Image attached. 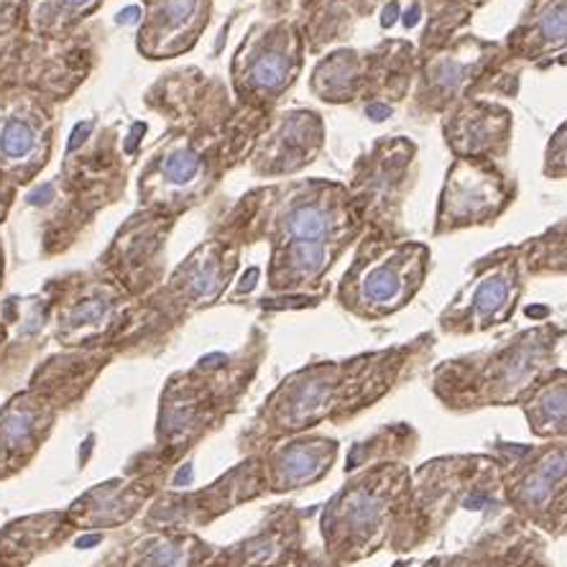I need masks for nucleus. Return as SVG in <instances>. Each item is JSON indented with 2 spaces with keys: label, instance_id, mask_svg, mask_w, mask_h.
Listing matches in <instances>:
<instances>
[{
  "label": "nucleus",
  "instance_id": "nucleus-14",
  "mask_svg": "<svg viewBox=\"0 0 567 567\" xmlns=\"http://www.w3.org/2000/svg\"><path fill=\"white\" fill-rule=\"evenodd\" d=\"M307 39L295 16L254 23L230 60V93L238 105L274 113L305 66Z\"/></svg>",
  "mask_w": 567,
  "mask_h": 567
},
{
  "label": "nucleus",
  "instance_id": "nucleus-38",
  "mask_svg": "<svg viewBox=\"0 0 567 567\" xmlns=\"http://www.w3.org/2000/svg\"><path fill=\"white\" fill-rule=\"evenodd\" d=\"M542 172H545V177L549 179L567 177V121L553 133V138H549Z\"/></svg>",
  "mask_w": 567,
  "mask_h": 567
},
{
  "label": "nucleus",
  "instance_id": "nucleus-26",
  "mask_svg": "<svg viewBox=\"0 0 567 567\" xmlns=\"http://www.w3.org/2000/svg\"><path fill=\"white\" fill-rule=\"evenodd\" d=\"M440 128L453 158H486L506 164L514 118L506 105L486 97H468L440 115Z\"/></svg>",
  "mask_w": 567,
  "mask_h": 567
},
{
  "label": "nucleus",
  "instance_id": "nucleus-42",
  "mask_svg": "<svg viewBox=\"0 0 567 567\" xmlns=\"http://www.w3.org/2000/svg\"><path fill=\"white\" fill-rule=\"evenodd\" d=\"M486 3H488V0H465V8H468L471 13H475V11H478V8H483Z\"/></svg>",
  "mask_w": 567,
  "mask_h": 567
},
{
  "label": "nucleus",
  "instance_id": "nucleus-40",
  "mask_svg": "<svg viewBox=\"0 0 567 567\" xmlns=\"http://www.w3.org/2000/svg\"><path fill=\"white\" fill-rule=\"evenodd\" d=\"M16 197H19V189L8 187L6 182H0V225L6 223L8 213H11V207L16 203Z\"/></svg>",
  "mask_w": 567,
  "mask_h": 567
},
{
  "label": "nucleus",
  "instance_id": "nucleus-37",
  "mask_svg": "<svg viewBox=\"0 0 567 567\" xmlns=\"http://www.w3.org/2000/svg\"><path fill=\"white\" fill-rule=\"evenodd\" d=\"M422 6L424 29L420 39V54L445 47L473 19V13L465 8V0H422Z\"/></svg>",
  "mask_w": 567,
  "mask_h": 567
},
{
  "label": "nucleus",
  "instance_id": "nucleus-25",
  "mask_svg": "<svg viewBox=\"0 0 567 567\" xmlns=\"http://www.w3.org/2000/svg\"><path fill=\"white\" fill-rule=\"evenodd\" d=\"M324 146V121L310 107L274 111L258 133L246 164L256 177L281 179L317 162Z\"/></svg>",
  "mask_w": 567,
  "mask_h": 567
},
{
  "label": "nucleus",
  "instance_id": "nucleus-35",
  "mask_svg": "<svg viewBox=\"0 0 567 567\" xmlns=\"http://www.w3.org/2000/svg\"><path fill=\"white\" fill-rule=\"evenodd\" d=\"M532 435L555 440L567 435V371H549L519 402Z\"/></svg>",
  "mask_w": 567,
  "mask_h": 567
},
{
  "label": "nucleus",
  "instance_id": "nucleus-5",
  "mask_svg": "<svg viewBox=\"0 0 567 567\" xmlns=\"http://www.w3.org/2000/svg\"><path fill=\"white\" fill-rule=\"evenodd\" d=\"M266 340L254 336L238 353H210L164 383L152 453L169 468L238 410L264 361Z\"/></svg>",
  "mask_w": 567,
  "mask_h": 567
},
{
  "label": "nucleus",
  "instance_id": "nucleus-20",
  "mask_svg": "<svg viewBox=\"0 0 567 567\" xmlns=\"http://www.w3.org/2000/svg\"><path fill=\"white\" fill-rule=\"evenodd\" d=\"M488 453L498 461L508 512L529 527H539L567 491V445H519L496 440Z\"/></svg>",
  "mask_w": 567,
  "mask_h": 567
},
{
  "label": "nucleus",
  "instance_id": "nucleus-34",
  "mask_svg": "<svg viewBox=\"0 0 567 567\" xmlns=\"http://www.w3.org/2000/svg\"><path fill=\"white\" fill-rule=\"evenodd\" d=\"M74 532L64 512L33 514L0 529V567H27L39 555L64 545Z\"/></svg>",
  "mask_w": 567,
  "mask_h": 567
},
{
  "label": "nucleus",
  "instance_id": "nucleus-1",
  "mask_svg": "<svg viewBox=\"0 0 567 567\" xmlns=\"http://www.w3.org/2000/svg\"><path fill=\"white\" fill-rule=\"evenodd\" d=\"M166 128L138 174V207L177 218L244 164L271 113L236 103L225 82L199 66L166 72L146 93Z\"/></svg>",
  "mask_w": 567,
  "mask_h": 567
},
{
  "label": "nucleus",
  "instance_id": "nucleus-24",
  "mask_svg": "<svg viewBox=\"0 0 567 567\" xmlns=\"http://www.w3.org/2000/svg\"><path fill=\"white\" fill-rule=\"evenodd\" d=\"M174 468L156 461L152 450L131 465L123 478L100 483L80 496L70 508L66 519L74 529H113L128 524L133 516L154 502L164 491V483Z\"/></svg>",
  "mask_w": 567,
  "mask_h": 567
},
{
  "label": "nucleus",
  "instance_id": "nucleus-13",
  "mask_svg": "<svg viewBox=\"0 0 567 567\" xmlns=\"http://www.w3.org/2000/svg\"><path fill=\"white\" fill-rule=\"evenodd\" d=\"M49 322L66 350L113 348L126 332L138 299L126 295L103 269L74 271L49 284Z\"/></svg>",
  "mask_w": 567,
  "mask_h": 567
},
{
  "label": "nucleus",
  "instance_id": "nucleus-33",
  "mask_svg": "<svg viewBox=\"0 0 567 567\" xmlns=\"http://www.w3.org/2000/svg\"><path fill=\"white\" fill-rule=\"evenodd\" d=\"M218 547L197 532L152 529L121 549L118 560L107 567H207Z\"/></svg>",
  "mask_w": 567,
  "mask_h": 567
},
{
  "label": "nucleus",
  "instance_id": "nucleus-28",
  "mask_svg": "<svg viewBox=\"0 0 567 567\" xmlns=\"http://www.w3.org/2000/svg\"><path fill=\"white\" fill-rule=\"evenodd\" d=\"M256 455L261 457L266 496H281L310 488L328 478L338 463L340 442L336 437L317 435V432H305V435L281 440Z\"/></svg>",
  "mask_w": 567,
  "mask_h": 567
},
{
  "label": "nucleus",
  "instance_id": "nucleus-4",
  "mask_svg": "<svg viewBox=\"0 0 567 567\" xmlns=\"http://www.w3.org/2000/svg\"><path fill=\"white\" fill-rule=\"evenodd\" d=\"M416 442L412 424L399 422L350 450L343 486L317 512L328 567H353L394 545L410 504Z\"/></svg>",
  "mask_w": 567,
  "mask_h": 567
},
{
  "label": "nucleus",
  "instance_id": "nucleus-8",
  "mask_svg": "<svg viewBox=\"0 0 567 567\" xmlns=\"http://www.w3.org/2000/svg\"><path fill=\"white\" fill-rule=\"evenodd\" d=\"M457 514H481L488 522L512 516L504 504L502 471L491 453L432 457L412 471L410 504L391 549L412 555L430 547Z\"/></svg>",
  "mask_w": 567,
  "mask_h": 567
},
{
  "label": "nucleus",
  "instance_id": "nucleus-6",
  "mask_svg": "<svg viewBox=\"0 0 567 567\" xmlns=\"http://www.w3.org/2000/svg\"><path fill=\"white\" fill-rule=\"evenodd\" d=\"M563 330L535 324L504 343L440 361L430 389L447 412L473 414L494 406H516L535 383L555 369Z\"/></svg>",
  "mask_w": 567,
  "mask_h": 567
},
{
  "label": "nucleus",
  "instance_id": "nucleus-12",
  "mask_svg": "<svg viewBox=\"0 0 567 567\" xmlns=\"http://www.w3.org/2000/svg\"><path fill=\"white\" fill-rule=\"evenodd\" d=\"M516 62L504 41H488L473 33H457L445 47L420 54L412 87V107L422 118L442 115L468 97L486 93H516Z\"/></svg>",
  "mask_w": 567,
  "mask_h": 567
},
{
  "label": "nucleus",
  "instance_id": "nucleus-18",
  "mask_svg": "<svg viewBox=\"0 0 567 567\" xmlns=\"http://www.w3.org/2000/svg\"><path fill=\"white\" fill-rule=\"evenodd\" d=\"M56 103L33 90L0 93V182L29 187L54 154Z\"/></svg>",
  "mask_w": 567,
  "mask_h": 567
},
{
  "label": "nucleus",
  "instance_id": "nucleus-44",
  "mask_svg": "<svg viewBox=\"0 0 567 567\" xmlns=\"http://www.w3.org/2000/svg\"><path fill=\"white\" fill-rule=\"evenodd\" d=\"M524 567H547V565H542V560H539V557L535 555V557H532V560H529L527 565H524Z\"/></svg>",
  "mask_w": 567,
  "mask_h": 567
},
{
  "label": "nucleus",
  "instance_id": "nucleus-9",
  "mask_svg": "<svg viewBox=\"0 0 567 567\" xmlns=\"http://www.w3.org/2000/svg\"><path fill=\"white\" fill-rule=\"evenodd\" d=\"M93 64L95 44L87 33L41 37L31 29L29 0H0V93L33 90L62 103L85 82Z\"/></svg>",
  "mask_w": 567,
  "mask_h": 567
},
{
  "label": "nucleus",
  "instance_id": "nucleus-3",
  "mask_svg": "<svg viewBox=\"0 0 567 567\" xmlns=\"http://www.w3.org/2000/svg\"><path fill=\"white\" fill-rule=\"evenodd\" d=\"M435 332H422L402 346L340 361H315L291 371L240 432V453L256 455L287 437L315 432L320 424H348L412 379L435 353Z\"/></svg>",
  "mask_w": 567,
  "mask_h": 567
},
{
  "label": "nucleus",
  "instance_id": "nucleus-29",
  "mask_svg": "<svg viewBox=\"0 0 567 567\" xmlns=\"http://www.w3.org/2000/svg\"><path fill=\"white\" fill-rule=\"evenodd\" d=\"M56 414L60 410L29 386L0 410V478L29 465L54 430Z\"/></svg>",
  "mask_w": 567,
  "mask_h": 567
},
{
  "label": "nucleus",
  "instance_id": "nucleus-11",
  "mask_svg": "<svg viewBox=\"0 0 567 567\" xmlns=\"http://www.w3.org/2000/svg\"><path fill=\"white\" fill-rule=\"evenodd\" d=\"M420 47L406 39H386L377 47H338L315 64L310 90L330 105H365L391 113V105L412 95Z\"/></svg>",
  "mask_w": 567,
  "mask_h": 567
},
{
  "label": "nucleus",
  "instance_id": "nucleus-36",
  "mask_svg": "<svg viewBox=\"0 0 567 567\" xmlns=\"http://www.w3.org/2000/svg\"><path fill=\"white\" fill-rule=\"evenodd\" d=\"M103 3L105 0H29L31 29L49 39L72 37L82 31Z\"/></svg>",
  "mask_w": 567,
  "mask_h": 567
},
{
  "label": "nucleus",
  "instance_id": "nucleus-7",
  "mask_svg": "<svg viewBox=\"0 0 567 567\" xmlns=\"http://www.w3.org/2000/svg\"><path fill=\"white\" fill-rule=\"evenodd\" d=\"M244 248V228H240L238 213L230 210L218 228H213L210 236L158 284V289L138 299L128 328L115 346V353L162 340L192 315L218 302L228 291L230 281L236 279Z\"/></svg>",
  "mask_w": 567,
  "mask_h": 567
},
{
  "label": "nucleus",
  "instance_id": "nucleus-15",
  "mask_svg": "<svg viewBox=\"0 0 567 567\" xmlns=\"http://www.w3.org/2000/svg\"><path fill=\"white\" fill-rule=\"evenodd\" d=\"M60 187V210L64 213L54 228L44 233L49 254L64 251L100 210L118 203L126 192V164L118 154L113 131L100 133L97 141L87 146L85 141L82 146L78 141H70Z\"/></svg>",
  "mask_w": 567,
  "mask_h": 567
},
{
  "label": "nucleus",
  "instance_id": "nucleus-21",
  "mask_svg": "<svg viewBox=\"0 0 567 567\" xmlns=\"http://www.w3.org/2000/svg\"><path fill=\"white\" fill-rule=\"evenodd\" d=\"M516 199V179L504 164L486 158H453L442 182L435 236L496 223Z\"/></svg>",
  "mask_w": 567,
  "mask_h": 567
},
{
  "label": "nucleus",
  "instance_id": "nucleus-30",
  "mask_svg": "<svg viewBox=\"0 0 567 567\" xmlns=\"http://www.w3.org/2000/svg\"><path fill=\"white\" fill-rule=\"evenodd\" d=\"M539 539L527 522L519 516L486 527L475 535L473 542L455 553L435 555L416 563L414 567H524L537 555ZM396 567H410L406 563Z\"/></svg>",
  "mask_w": 567,
  "mask_h": 567
},
{
  "label": "nucleus",
  "instance_id": "nucleus-17",
  "mask_svg": "<svg viewBox=\"0 0 567 567\" xmlns=\"http://www.w3.org/2000/svg\"><path fill=\"white\" fill-rule=\"evenodd\" d=\"M416 156L420 148L412 138L383 136L355 158L348 189L361 210L365 230L404 236L402 210L416 179Z\"/></svg>",
  "mask_w": 567,
  "mask_h": 567
},
{
  "label": "nucleus",
  "instance_id": "nucleus-19",
  "mask_svg": "<svg viewBox=\"0 0 567 567\" xmlns=\"http://www.w3.org/2000/svg\"><path fill=\"white\" fill-rule=\"evenodd\" d=\"M264 473L261 457L246 455L218 481L207 483L195 491H162L146 506L144 529H169V532H197L210 527L233 508L244 506L256 498H264Z\"/></svg>",
  "mask_w": 567,
  "mask_h": 567
},
{
  "label": "nucleus",
  "instance_id": "nucleus-41",
  "mask_svg": "<svg viewBox=\"0 0 567 567\" xmlns=\"http://www.w3.org/2000/svg\"><path fill=\"white\" fill-rule=\"evenodd\" d=\"M8 338H11V332H8V324L3 322V317H0V355H3V353H6Z\"/></svg>",
  "mask_w": 567,
  "mask_h": 567
},
{
  "label": "nucleus",
  "instance_id": "nucleus-43",
  "mask_svg": "<svg viewBox=\"0 0 567 567\" xmlns=\"http://www.w3.org/2000/svg\"><path fill=\"white\" fill-rule=\"evenodd\" d=\"M3 269H6V254H3V240H0V287H3Z\"/></svg>",
  "mask_w": 567,
  "mask_h": 567
},
{
  "label": "nucleus",
  "instance_id": "nucleus-32",
  "mask_svg": "<svg viewBox=\"0 0 567 567\" xmlns=\"http://www.w3.org/2000/svg\"><path fill=\"white\" fill-rule=\"evenodd\" d=\"M113 348L66 350V353L49 358L44 365H39L29 389L44 396L47 402H52L56 410H66V406L85 396L90 383L113 361Z\"/></svg>",
  "mask_w": 567,
  "mask_h": 567
},
{
  "label": "nucleus",
  "instance_id": "nucleus-22",
  "mask_svg": "<svg viewBox=\"0 0 567 567\" xmlns=\"http://www.w3.org/2000/svg\"><path fill=\"white\" fill-rule=\"evenodd\" d=\"M317 508L279 504L244 539L215 553L207 567H328L322 549L307 542V522Z\"/></svg>",
  "mask_w": 567,
  "mask_h": 567
},
{
  "label": "nucleus",
  "instance_id": "nucleus-10",
  "mask_svg": "<svg viewBox=\"0 0 567 567\" xmlns=\"http://www.w3.org/2000/svg\"><path fill=\"white\" fill-rule=\"evenodd\" d=\"M430 264L427 244L365 230L338 281L336 302L363 322L386 320L414 302L430 277Z\"/></svg>",
  "mask_w": 567,
  "mask_h": 567
},
{
  "label": "nucleus",
  "instance_id": "nucleus-23",
  "mask_svg": "<svg viewBox=\"0 0 567 567\" xmlns=\"http://www.w3.org/2000/svg\"><path fill=\"white\" fill-rule=\"evenodd\" d=\"M174 225L177 218L138 207L115 233L97 266L118 281L128 297H148L166 279V240Z\"/></svg>",
  "mask_w": 567,
  "mask_h": 567
},
{
  "label": "nucleus",
  "instance_id": "nucleus-2",
  "mask_svg": "<svg viewBox=\"0 0 567 567\" xmlns=\"http://www.w3.org/2000/svg\"><path fill=\"white\" fill-rule=\"evenodd\" d=\"M246 246L269 244L266 287L277 297L320 302L330 271L365 233L348 185L332 179H291L248 192L233 207Z\"/></svg>",
  "mask_w": 567,
  "mask_h": 567
},
{
  "label": "nucleus",
  "instance_id": "nucleus-27",
  "mask_svg": "<svg viewBox=\"0 0 567 567\" xmlns=\"http://www.w3.org/2000/svg\"><path fill=\"white\" fill-rule=\"evenodd\" d=\"M144 19L136 33L138 54L148 62L179 60L210 27L215 0H141Z\"/></svg>",
  "mask_w": 567,
  "mask_h": 567
},
{
  "label": "nucleus",
  "instance_id": "nucleus-31",
  "mask_svg": "<svg viewBox=\"0 0 567 567\" xmlns=\"http://www.w3.org/2000/svg\"><path fill=\"white\" fill-rule=\"evenodd\" d=\"M516 64H545L567 52V0H529L504 39Z\"/></svg>",
  "mask_w": 567,
  "mask_h": 567
},
{
  "label": "nucleus",
  "instance_id": "nucleus-16",
  "mask_svg": "<svg viewBox=\"0 0 567 567\" xmlns=\"http://www.w3.org/2000/svg\"><path fill=\"white\" fill-rule=\"evenodd\" d=\"M527 287L519 246L496 248L471 266L468 279L437 317L442 336H481L512 322Z\"/></svg>",
  "mask_w": 567,
  "mask_h": 567
},
{
  "label": "nucleus",
  "instance_id": "nucleus-39",
  "mask_svg": "<svg viewBox=\"0 0 567 567\" xmlns=\"http://www.w3.org/2000/svg\"><path fill=\"white\" fill-rule=\"evenodd\" d=\"M539 529L549 532V535H563V532H567V491L557 498V504L553 506V512L545 516V522L539 524Z\"/></svg>",
  "mask_w": 567,
  "mask_h": 567
}]
</instances>
